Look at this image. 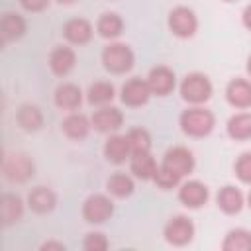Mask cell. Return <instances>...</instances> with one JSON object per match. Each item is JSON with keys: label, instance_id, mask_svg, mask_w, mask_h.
I'll return each mask as SVG.
<instances>
[{"label": "cell", "instance_id": "cell-7", "mask_svg": "<svg viewBox=\"0 0 251 251\" xmlns=\"http://www.w3.org/2000/svg\"><path fill=\"white\" fill-rule=\"evenodd\" d=\"M192 233H194V226L188 218L184 216H176L173 218L167 226H165V237L167 241L175 243V245H184L192 239Z\"/></svg>", "mask_w": 251, "mask_h": 251}, {"label": "cell", "instance_id": "cell-4", "mask_svg": "<svg viewBox=\"0 0 251 251\" xmlns=\"http://www.w3.org/2000/svg\"><path fill=\"white\" fill-rule=\"evenodd\" d=\"M180 94H182L184 100L194 102V104H200V102H204V100L210 98V94H212V84H210V80H208L204 75L192 73V75H188V76L182 80V84H180Z\"/></svg>", "mask_w": 251, "mask_h": 251}, {"label": "cell", "instance_id": "cell-1", "mask_svg": "<svg viewBox=\"0 0 251 251\" xmlns=\"http://www.w3.org/2000/svg\"><path fill=\"white\" fill-rule=\"evenodd\" d=\"M180 126H182V131L188 133V135H206L212 131L214 127V116L212 112L204 110V108H190L186 112H182L180 116Z\"/></svg>", "mask_w": 251, "mask_h": 251}, {"label": "cell", "instance_id": "cell-13", "mask_svg": "<svg viewBox=\"0 0 251 251\" xmlns=\"http://www.w3.org/2000/svg\"><path fill=\"white\" fill-rule=\"evenodd\" d=\"M131 153V147H129V141H127V135H114L106 141L104 145V155L108 161L112 163H122L126 161V157Z\"/></svg>", "mask_w": 251, "mask_h": 251}, {"label": "cell", "instance_id": "cell-5", "mask_svg": "<svg viewBox=\"0 0 251 251\" xmlns=\"http://www.w3.org/2000/svg\"><path fill=\"white\" fill-rule=\"evenodd\" d=\"M169 25H171V29H173L175 35H178V37H188V35H192V33L196 31L198 22H196V16H194L192 10H188V8H184V6H178V8H175V10L171 12V16H169Z\"/></svg>", "mask_w": 251, "mask_h": 251}, {"label": "cell", "instance_id": "cell-12", "mask_svg": "<svg viewBox=\"0 0 251 251\" xmlns=\"http://www.w3.org/2000/svg\"><path fill=\"white\" fill-rule=\"evenodd\" d=\"M6 176L12 180H25L33 173V163L25 155H12L4 165Z\"/></svg>", "mask_w": 251, "mask_h": 251}, {"label": "cell", "instance_id": "cell-18", "mask_svg": "<svg viewBox=\"0 0 251 251\" xmlns=\"http://www.w3.org/2000/svg\"><path fill=\"white\" fill-rule=\"evenodd\" d=\"M218 206L227 212V214H235L241 210L243 206V196L237 188L233 186H224L220 192H218Z\"/></svg>", "mask_w": 251, "mask_h": 251}, {"label": "cell", "instance_id": "cell-28", "mask_svg": "<svg viewBox=\"0 0 251 251\" xmlns=\"http://www.w3.org/2000/svg\"><path fill=\"white\" fill-rule=\"evenodd\" d=\"M98 31L104 37H116L122 31V20L116 14H104L98 20Z\"/></svg>", "mask_w": 251, "mask_h": 251}, {"label": "cell", "instance_id": "cell-21", "mask_svg": "<svg viewBox=\"0 0 251 251\" xmlns=\"http://www.w3.org/2000/svg\"><path fill=\"white\" fill-rule=\"evenodd\" d=\"M63 129H65V133H67L69 137L80 139V137H84V135L88 133L90 122H88L86 116H82V114H71V116L63 122Z\"/></svg>", "mask_w": 251, "mask_h": 251}, {"label": "cell", "instance_id": "cell-26", "mask_svg": "<svg viewBox=\"0 0 251 251\" xmlns=\"http://www.w3.org/2000/svg\"><path fill=\"white\" fill-rule=\"evenodd\" d=\"M114 98V86L110 82H94L88 88V102L90 104H106Z\"/></svg>", "mask_w": 251, "mask_h": 251}, {"label": "cell", "instance_id": "cell-24", "mask_svg": "<svg viewBox=\"0 0 251 251\" xmlns=\"http://www.w3.org/2000/svg\"><path fill=\"white\" fill-rule=\"evenodd\" d=\"M22 200L16 194H4L2 196V220L4 224L18 222L22 218Z\"/></svg>", "mask_w": 251, "mask_h": 251}, {"label": "cell", "instance_id": "cell-36", "mask_svg": "<svg viewBox=\"0 0 251 251\" xmlns=\"http://www.w3.org/2000/svg\"><path fill=\"white\" fill-rule=\"evenodd\" d=\"M57 2H61V4H69V2H73V0H57Z\"/></svg>", "mask_w": 251, "mask_h": 251}, {"label": "cell", "instance_id": "cell-33", "mask_svg": "<svg viewBox=\"0 0 251 251\" xmlns=\"http://www.w3.org/2000/svg\"><path fill=\"white\" fill-rule=\"evenodd\" d=\"M22 6L25 10H31V12H37V10H43L47 6V0H20Z\"/></svg>", "mask_w": 251, "mask_h": 251}, {"label": "cell", "instance_id": "cell-2", "mask_svg": "<svg viewBox=\"0 0 251 251\" xmlns=\"http://www.w3.org/2000/svg\"><path fill=\"white\" fill-rule=\"evenodd\" d=\"M104 67L112 73H126L133 65V53L124 43H112L102 51Z\"/></svg>", "mask_w": 251, "mask_h": 251}, {"label": "cell", "instance_id": "cell-32", "mask_svg": "<svg viewBox=\"0 0 251 251\" xmlns=\"http://www.w3.org/2000/svg\"><path fill=\"white\" fill-rule=\"evenodd\" d=\"M108 247V241L102 233H88L84 239V249L88 251H102Z\"/></svg>", "mask_w": 251, "mask_h": 251}, {"label": "cell", "instance_id": "cell-29", "mask_svg": "<svg viewBox=\"0 0 251 251\" xmlns=\"http://www.w3.org/2000/svg\"><path fill=\"white\" fill-rule=\"evenodd\" d=\"M127 141H129V147H131V153H143V151H149L151 147V137L145 129L137 127V129H131L127 133Z\"/></svg>", "mask_w": 251, "mask_h": 251}, {"label": "cell", "instance_id": "cell-9", "mask_svg": "<svg viewBox=\"0 0 251 251\" xmlns=\"http://www.w3.org/2000/svg\"><path fill=\"white\" fill-rule=\"evenodd\" d=\"M147 84H149V88H151L153 94L165 96V94H169V92L173 90V86H175V75H173V71L167 69V67H155V69L149 73V76H147Z\"/></svg>", "mask_w": 251, "mask_h": 251}, {"label": "cell", "instance_id": "cell-35", "mask_svg": "<svg viewBox=\"0 0 251 251\" xmlns=\"http://www.w3.org/2000/svg\"><path fill=\"white\" fill-rule=\"evenodd\" d=\"M247 71H249V75H251V57H249V63H247Z\"/></svg>", "mask_w": 251, "mask_h": 251}, {"label": "cell", "instance_id": "cell-14", "mask_svg": "<svg viewBox=\"0 0 251 251\" xmlns=\"http://www.w3.org/2000/svg\"><path fill=\"white\" fill-rule=\"evenodd\" d=\"M92 126L98 131H110V129H118L122 126V112L118 108H102L98 112H94L92 116Z\"/></svg>", "mask_w": 251, "mask_h": 251}, {"label": "cell", "instance_id": "cell-34", "mask_svg": "<svg viewBox=\"0 0 251 251\" xmlns=\"http://www.w3.org/2000/svg\"><path fill=\"white\" fill-rule=\"evenodd\" d=\"M243 24L251 29V6H247V8H245V12H243Z\"/></svg>", "mask_w": 251, "mask_h": 251}, {"label": "cell", "instance_id": "cell-20", "mask_svg": "<svg viewBox=\"0 0 251 251\" xmlns=\"http://www.w3.org/2000/svg\"><path fill=\"white\" fill-rule=\"evenodd\" d=\"M27 200H29V206L35 212H39V214L49 212L55 206V194L49 188H45V186H37L35 190H31L29 196H27Z\"/></svg>", "mask_w": 251, "mask_h": 251}, {"label": "cell", "instance_id": "cell-3", "mask_svg": "<svg viewBox=\"0 0 251 251\" xmlns=\"http://www.w3.org/2000/svg\"><path fill=\"white\" fill-rule=\"evenodd\" d=\"M165 171H169L171 175H175L178 180L188 175L194 167V159H192V153L184 147H173L165 153L163 157V165H161Z\"/></svg>", "mask_w": 251, "mask_h": 251}, {"label": "cell", "instance_id": "cell-11", "mask_svg": "<svg viewBox=\"0 0 251 251\" xmlns=\"http://www.w3.org/2000/svg\"><path fill=\"white\" fill-rule=\"evenodd\" d=\"M227 100L229 104L237 106V108H247L251 106V82L243 80V78H235L227 84Z\"/></svg>", "mask_w": 251, "mask_h": 251}, {"label": "cell", "instance_id": "cell-19", "mask_svg": "<svg viewBox=\"0 0 251 251\" xmlns=\"http://www.w3.org/2000/svg\"><path fill=\"white\" fill-rule=\"evenodd\" d=\"M55 102L59 108L75 110L80 104V88L75 84H61L55 90Z\"/></svg>", "mask_w": 251, "mask_h": 251}, {"label": "cell", "instance_id": "cell-6", "mask_svg": "<svg viewBox=\"0 0 251 251\" xmlns=\"http://www.w3.org/2000/svg\"><path fill=\"white\" fill-rule=\"evenodd\" d=\"M112 202L102 196V194H94L90 196L86 202H84V208H82V214L86 218V222H92V224H102L104 220H108L112 216Z\"/></svg>", "mask_w": 251, "mask_h": 251}, {"label": "cell", "instance_id": "cell-23", "mask_svg": "<svg viewBox=\"0 0 251 251\" xmlns=\"http://www.w3.org/2000/svg\"><path fill=\"white\" fill-rule=\"evenodd\" d=\"M226 251H251V233L245 229H231L224 241Z\"/></svg>", "mask_w": 251, "mask_h": 251}, {"label": "cell", "instance_id": "cell-37", "mask_svg": "<svg viewBox=\"0 0 251 251\" xmlns=\"http://www.w3.org/2000/svg\"><path fill=\"white\" fill-rule=\"evenodd\" d=\"M249 206H251V194H249Z\"/></svg>", "mask_w": 251, "mask_h": 251}, {"label": "cell", "instance_id": "cell-30", "mask_svg": "<svg viewBox=\"0 0 251 251\" xmlns=\"http://www.w3.org/2000/svg\"><path fill=\"white\" fill-rule=\"evenodd\" d=\"M41 112L35 106H24L18 114V122L25 127V129H37L41 126Z\"/></svg>", "mask_w": 251, "mask_h": 251}, {"label": "cell", "instance_id": "cell-17", "mask_svg": "<svg viewBox=\"0 0 251 251\" xmlns=\"http://www.w3.org/2000/svg\"><path fill=\"white\" fill-rule=\"evenodd\" d=\"M131 173L139 178H153L157 173V163L149 155V151L143 153H133L131 157Z\"/></svg>", "mask_w": 251, "mask_h": 251}, {"label": "cell", "instance_id": "cell-31", "mask_svg": "<svg viewBox=\"0 0 251 251\" xmlns=\"http://www.w3.org/2000/svg\"><path fill=\"white\" fill-rule=\"evenodd\" d=\"M235 173L243 182H251V153H243L235 163Z\"/></svg>", "mask_w": 251, "mask_h": 251}, {"label": "cell", "instance_id": "cell-10", "mask_svg": "<svg viewBox=\"0 0 251 251\" xmlns=\"http://www.w3.org/2000/svg\"><path fill=\"white\" fill-rule=\"evenodd\" d=\"M178 198L184 206L188 208H198L202 206L206 200H208V188L198 182V180H190V182H184L178 190Z\"/></svg>", "mask_w": 251, "mask_h": 251}, {"label": "cell", "instance_id": "cell-8", "mask_svg": "<svg viewBox=\"0 0 251 251\" xmlns=\"http://www.w3.org/2000/svg\"><path fill=\"white\" fill-rule=\"evenodd\" d=\"M149 94H151V88H149L147 80H141V78H131V80H127L122 86V100L127 106L145 104L147 98H149Z\"/></svg>", "mask_w": 251, "mask_h": 251}, {"label": "cell", "instance_id": "cell-25", "mask_svg": "<svg viewBox=\"0 0 251 251\" xmlns=\"http://www.w3.org/2000/svg\"><path fill=\"white\" fill-rule=\"evenodd\" d=\"M25 31V22L18 16V14H6L2 18V37L8 39H16Z\"/></svg>", "mask_w": 251, "mask_h": 251}, {"label": "cell", "instance_id": "cell-27", "mask_svg": "<svg viewBox=\"0 0 251 251\" xmlns=\"http://www.w3.org/2000/svg\"><path fill=\"white\" fill-rule=\"evenodd\" d=\"M108 190L114 194V196H129L133 192V180L122 173L114 175L108 178Z\"/></svg>", "mask_w": 251, "mask_h": 251}, {"label": "cell", "instance_id": "cell-22", "mask_svg": "<svg viewBox=\"0 0 251 251\" xmlns=\"http://www.w3.org/2000/svg\"><path fill=\"white\" fill-rule=\"evenodd\" d=\"M227 133L233 139H247V137H251V114H235L227 122Z\"/></svg>", "mask_w": 251, "mask_h": 251}, {"label": "cell", "instance_id": "cell-15", "mask_svg": "<svg viewBox=\"0 0 251 251\" xmlns=\"http://www.w3.org/2000/svg\"><path fill=\"white\" fill-rule=\"evenodd\" d=\"M90 35H92V25L82 18H75V20L67 22V25H65V37L73 43H78V45L86 43L90 39Z\"/></svg>", "mask_w": 251, "mask_h": 251}, {"label": "cell", "instance_id": "cell-16", "mask_svg": "<svg viewBox=\"0 0 251 251\" xmlns=\"http://www.w3.org/2000/svg\"><path fill=\"white\" fill-rule=\"evenodd\" d=\"M49 65L55 75H67L75 67V51L69 47H57L49 57Z\"/></svg>", "mask_w": 251, "mask_h": 251}]
</instances>
